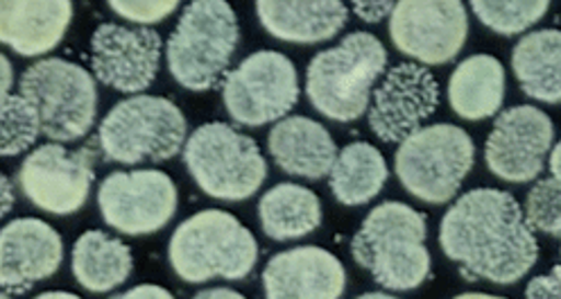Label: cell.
I'll list each match as a JSON object with an SVG mask.
<instances>
[{"mask_svg": "<svg viewBox=\"0 0 561 299\" xmlns=\"http://www.w3.org/2000/svg\"><path fill=\"white\" fill-rule=\"evenodd\" d=\"M34 299H82V297H78L73 292H64V290H48V292H42L39 297H34Z\"/></svg>", "mask_w": 561, "mask_h": 299, "instance_id": "74e56055", "label": "cell"}, {"mask_svg": "<svg viewBox=\"0 0 561 299\" xmlns=\"http://www.w3.org/2000/svg\"><path fill=\"white\" fill-rule=\"evenodd\" d=\"M161 61V37L152 27L102 23L91 37L93 76L121 93L146 91Z\"/></svg>", "mask_w": 561, "mask_h": 299, "instance_id": "2e32d148", "label": "cell"}, {"mask_svg": "<svg viewBox=\"0 0 561 299\" xmlns=\"http://www.w3.org/2000/svg\"><path fill=\"white\" fill-rule=\"evenodd\" d=\"M227 114L244 127L284 120L299 100V76L293 59L276 50L244 57L222 82Z\"/></svg>", "mask_w": 561, "mask_h": 299, "instance_id": "30bf717a", "label": "cell"}, {"mask_svg": "<svg viewBox=\"0 0 561 299\" xmlns=\"http://www.w3.org/2000/svg\"><path fill=\"white\" fill-rule=\"evenodd\" d=\"M554 268H557V273H559V275H561V248H559V263H557V265H554Z\"/></svg>", "mask_w": 561, "mask_h": 299, "instance_id": "60d3db41", "label": "cell"}, {"mask_svg": "<svg viewBox=\"0 0 561 299\" xmlns=\"http://www.w3.org/2000/svg\"><path fill=\"white\" fill-rule=\"evenodd\" d=\"M505 97V69L491 55H471L448 78V105L465 120L499 114Z\"/></svg>", "mask_w": 561, "mask_h": 299, "instance_id": "7402d4cb", "label": "cell"}, {"mask_svg": "<svg viewBox=\"0 0 561 299\" xmlns=\"http://www.w3.org/2000/svg\"><path fill=\"white\" fill-rule=\"evenodd\" d=\"M476 163L473 139L458 125L419 127L401 141L394 171L403 188L421 203L444 205L460 191Z\"/></svg>", "mask_w": 561, "mask_h": 299, "instance_id": "ba28073f", "label": "cell"}, {"mask_svg": "<svg viewBox=\"0 0 561 299\" xmlns=\"http://www.w3.org/2000/svg\"><path fill=\"white\" fill-rule=\"evenodd\" d=\"M168 258L174 275L186 284L210 279L240 281L256 268L259 243L236 216L206 209L174 229Z\"/></svg>", "mask_w": 561, "mask_h": 299, "instance_id": "277c9868", "label": "cell"}, {"mask_svg": "<svg viewBox=\"0 0 561 299\" xmlns=\"http://www.w3.org/2000/svg\"><path fill=\"white\" fill-rule=\"evenodd\" d=\"M64 258L59 231L39 218H16L0 231V286L25 295L53 277Z\"/></svg>", "mask_w": 561, "mask_h": 299, "instance_id": "e0dca14e", "label": "cell"}, {"mask_svg": "<svg viewBox=\"0 0 561 299\" xmlns=\"http://www.w3.org/2000/svg\"><path fill=\"white\" fill-rule=\"evenodd\" d=\"M178 8V0H170V3H123V0H112L110 3V10H114L118 16L144 27L168 19Z\"/></svg>", "mask_w": 561, "mask_h": 299, "instance_id": "f546056e", "label": "cell"}, {"mask_svg": "<svg viewBox=\"0 0 561 299\" xmlns=\"http://www.w3.org/2000/svg\"><path fill=\"white\" fill-rule=\"evenodd\" d=\"M102 220L127 237H148L163 229L178 211V186L170 175L144 171H116L98 188Z\"/></svg>", "mask_w": 561, "mask_h": 299, "instance_id": "7c38bea8", "label": "cell"}, {"mask_svg": "<svg viewBox=\"0 0 561 299\" xmlns=\"http://www.w3.org/2000/svg\"><path fill=\"white\" fill-rule=\"evenodd\" d=\"M42 129V118L21 93L3 97L0 105V152L3 157H16L37 143Z\"/></svg>", "mask_w": 561, "mask_h": 299, "instance_id": "4316f807", "label": "cell"}, {"mask_svg": "<svg viewBox=\"0 0 561 299\" xmlns=\"http://www.w3.org/2000/svg\"><path fill=\"white\" fill-rule=\"evenodd\" d=\"M473 14L482 25L499 32V35H518L537 25L550 10V3L535 0V3H494V0H473Z\"/></svg>", "mask_w": 561, "mask_h": 299, "instance_id": "83f0119b", "label": "cell"}, {"mask_svg": "<svg viewBox=\"0 0 561 299\" xmlns=\"http://www.w3.org/2000/svg\"><path fill=\"white\" fill-rule=\"evenodd\" d=\"M267 150L280 171L312 182L331 173L340 152L331 131L306 116L278 120L267 135Z\"/></svg>", "mask_w": 561, "mask_h": 299, "instance_id": "d6986e66", "label": "cell"}, {"mask_svg": "<svg viewBox=\"0 0 561 299\" xmlns=\"http://www.w3.org/2000/svg\"><path fill=\"white\" fill-rule=\"evenodd\" d=\"M525 299H561V275L557 268L535 277L525 288Z\"/></svg>", "mask_w": 561, "mask_h": 299, "instance_id": "4dcf8cb0", "label": "cell"}, {"mask_svg": "<svg viewBox=\"0 0 561 299\" xmlns=\"http://www.w3.org/2000/svg\"><path fill=\"white\" fill-rule=\"evenodd\" d=\"M3 216H8L10 211H12V205H14V188H12V182H10V177L8 175H3Z\"/></svg>", "mask_w": 561, "mask_h": 299, "instance_id": "8d00e7d4", "label": "cell"}, {"mask_svg": "<svg viewBox=\"0 0 561 299\" xmlns=\"http://www.w3.org/2000/svg\"><path fill=\"white\" fill-rule=\"evenodd\" d=\"M110 299H174L170 290L161 288V286H154V284H140V286H134L125 292H118Z\"/></svg>", "mask_w": 561, "mask_h": 299, "instance_id": "d6a6232c", "label": "cell"}, {"mask_svg": "<svg viewBox=\"0 0 561 299\" xmlns=\"http://www.w3.org/2000/svg\"><path fill=\"white\" fill-rule=\"evenodd\" d=\"M439 107V84L435 76L416 61L392 66L378 82L367 120L382 143L405 141Z\"/></svg>", "mask_w": 561, "mask_h": 299, "instance_id": "5bb4252c", "label": "cell"}, {"mask_svg": "<svg viewBox=\"0 0 561 299\" xmlns=\"http://www.w3.org/2000/svg\"><path fill=\"white\" fill-rule=\"evenodd\" d=\"M70 19H73V5L68 0H53V3L3 0L0 3V42L21 57H39L64 39Z\"/></svg>", "mask_w": 561, "mask_h": 299, "instance_id": "ffe728a7", "label": "cell"}, {"mask_svg": "<svg viewBox=\"0 0 561 299\" xmlns=\"http://www.w3.org/2000/svg\"><path fill=\"white\" fill-rule=\"evenodd\" d=\"M259 220L272 241H297L322 225L320 197L299 184H276L259 203Z\"/></svg>", "mask_w": 561, "mask_h": 299, "instance_id": "d4e9b609", "label": "cell"}, {"mask_svg": "<svg viewBox=\"0 0 561 299\" xmlns=\"http://www.w3.org/2000/svg\"><path fill=\"white\" fill-rule=\"evenodd\" d=\"M95 143L78 150H68L64 143H46L23 159L16 182L37 209L68 216L87 205L95 180Z\"/></svg>", "mask_w": 561, "mask_h": 299, "instance_id": "8fae6325", "label": "cell"}, {"mask_svg": "<svg viewBox=\"0 0 561 299\" xmlns=\"http://www.w3.org/2000/svg\"><path fill=\"white\" fill-rule=\"evenodd\" d=\"M256 14L272 37L290 44L329 42L348 21L346 5L337 0H324V3L259 0Z\"/></svg>", "mask_w": 561, "mask_h": 299, "instance_id": "44dd1931", "label": "cell"}, {"mask_svg": "<svg viewBox=\"0 0 561 299\" xmlns=\"http://www.w3.org/2000/svg\"><path fill=\"white\" fill-rule=\"evenodd\" d=\"M19 93L37 110L44 137L73 143L89 135L98 114L95 80L80 64L48 57L21 76Z\"/></svg>", "mask_w": 561, "mask_h": 299, "instance_id": "9c48e42d", "label": "cell"}, {"mask_svg": "<svg viewBox=\"0 0 561 299\" xmlns=\"http://www.w3.org/2000/svg\"><path fill=\"white\" fill-rule=\"evenodd\" d=\"M0 299H12V295H8V292H3V297H0Z\"/></svg>", "mask_w": 561, "mask_h": 299, "instance_id": "b9f144b4", "label": "cell"}, {"mask_svg": "<svg viewBox=\"0 0 561 299\" xmlns=\"http://www.w3.org/2000/svg\"><path fill=\"white\" fill-rule=\"evenodd\" d=\"M184 163L195 184L222 203L252 197L267 177L259 143L229 123H204L186 141Z\"/></svg>", "mask_w": 561, "mask_h": 299, "instance_id": "52a82bcc", "label": "cell"}, {"mask_svg": "<svg viewBox=\"0 0 561 299\" xmlns=\"http://www.w3.org/2000/svg\"><path fill=\"white\" fill-rule=\"evenodd\" d=\"M388 69V50L371 32H351L337 46L312 57L306 71L310 105L335 123L369 112L371 95Z\"/></svg>", "mask_w": 561, "mask_h": 299, "instance_id": "3957f363", "label": "cell"}, {"mask_svg": "<svg viewBox=\"0 0 561 299\" xmlns=\"http://www.w3.org/2000/svg\"><path fill=\"white\" fill-rule=\"evenodd\" d=\"M550 173L557 182H561V141L550 150Z\"/></svg>", "mask_w": 561, "mask_h": 299, "instance_id": "d590c367", "label": "cell"}, {"mask_svg": "<svg viewBox=\"0 0 561 299\" xmlns=\"http://www.w3.org/2000/svg\"><path fill=\"white\" fill-rule=\"evenodd\" d=\"M186 116L172 100L159 95L121 100L98 129L102 154L125 165L168 161L186 148Z\"/></svg>", "mask_w": 561, "mask_h": 299, "instance_id": "8992f818", "label": "cell"}, {"mask_svg": "<svg viewBox=\"0 0 561 299\" xmlns=\"http://www.w3.org/2000/svg\"><path fill=\"white\" fill-rule=\"evenodd\" d=\"M525 220L541 234L561 239V182L539 180L525 197Z\"/></svg>", "mask_w": 561, "mask_h": 299, "instance_id": "f1b7e54d", "label": "cell"}, {"mask_svg": "<svg viewBox=\"0 0 561 299\" xmlns=\"http://www.w3.org/2000/svg\"><path fill=\"white\" fill-rule=\"evenodd\" d=\"M469 35V16L462 3H421L403 0L390 16L394 46L414 61L442 66L460 55Z\"/></svg>", "mask_w": 561, "mask_h": 299, "instance_id": "9a60e30c", "label": "cell"}, {"mask_svg": "<svg viewBox=\"0 0 561 299\" xmlns=\"http://www.w3.org/2000/svg\"><path fill=\"white\" fill-rule=\"evenodd\" d=\"M394 5L397 3H388V0H382V3H378V0H356L354 12L365 23H380L382 19L392 16Z\"/></svg>", "mask_w": 561, "mask_h": 299, "instance_id": "1f68e13d", "label": "cell"}, {"mask_svg": "<svg viewBox=\"0 0 561 299\" xmlns=\"http://www.w3.org/2000/svg\"><path fill=\"white\" fill-rule=\"evenodd\" d=\"M554 139V125L546 112L516 105L499 114L484 143V163L499 180L525 184L539 177Z\"/></svg>", "mask_w": 561, "mask_h": 299, "instance_id": "4fadbf2b", "label": "cell"}, {"mask_svg": "<svg viewBox=\"0 0 561 299\" xmlns=\"http://www.w3.org/2000/svg\"><path fill=\"white\" fill-rule=\"evenodd\" d=\"M512 71L520 91L546 105L561 103V30L525 35L512 50Z\"/></svg>", "mask_w": 561, "mask_h": 299, "instance_id": "603a6c76", "label": "cell"}, {"mask_svg": "<svg viewBox=\"0 0 561 299\" xmlns=\"http://www.w3.org/2000/svg\"><path fill=\"white\" fill-rule=\"evenodd\" d=\"M453 299H507V297H499V295H489V292H462Z\"/></svg>", "mask_w": 561, "mask_h": 299, "instance_id": "f35d334b", "label": "cell"}, {"mask_svg": "<svg viewBox=\"0 0 561 299\" xmlns=\"http://www.w3.org/2000/svg\"><path fill=\"white\" fill-rule=\"evenodd\" d=\"M439 245L469 281L510 286L539 258L535 229L516 197L501 188L465 193L442 218Z\"/></svg>", "mask_w": 561, "mask_h": 299, "instance_id": "6da1fadb", "label": "cell"}, {"mask_svg": "<svg viewBox=\"0 0 561 299\" xmlns=\"http://www.w3.org/2000/svg\"><path fill=\"white\" fill-rule=\"evenodd\" d=\"M265 299H340L346 271L329 250L304 245L274 254L263 271Z\"/></svg>", "mask_w": 561, "mask_h": 299, "instance_id": "ac0fdd59", "label": "cell"}, {"mask_svg": "<svg viewBox=\"0 0 561 299\" xmlns=\"http://www.w3.org/2000/svg\"><path fill=\"white\" fill-rule=\"evenodd\" d=\"M388 175L385 157L371 143L356 141L337 152L329 173V186L340 205L363 207L382 191Z\"/></svg>", "mask_w": 561, "mask_h": 299, "instance_id": "484cf974", "label": "cell"}, {"mask_svg": "<svg viewBox=\"0 0 561 299\" xmlns=\"http://www.w3.org/2000/svg\"><path fill=\"white\" fill-rule=\"evenodd\" d=\"M240 42L238 16L225 0H195L168 39L165 59L174 82L188 91L216 89Z\"/></svg>", "mask_w": 561, "mask_h": 299, "instance_id": "5b68a950", "label": "cell"}, {"mask_svg": "<svg viewBox=\"0 0 561 299\" xmlns=\"http://www.w3.org/2000/svg\"><path fill=\"white\" fill-rule=\"evenodd\" d=\"M428 220L405 203H382L369 211L351 241V256L371 279L397 292L414 290L431 275Z\"/></svg>", "mask_w": 561, "mask_h": 299, "instance_id": "7a4b0ae2", "label": "cell"}, {"mask_svg": "<svg viewBox=\"0 0 561 299\" xmlns=\"http://www.w3.org/2000/svg\"><path fill=\"white\" fill-rule=\"evenodd\" d=\"M193 299H248V297L231 288H206V290H199Z\"/></svg>", "mask_w": 561, "mask_h": 299, "instance_id": "836d02e7", "label": "cell"}, {"mask_svg": "<svg viewBox=\"0 0 561 299\" xmlns=\"http://www.w3.org/2000/svg\"><path fill=\"white\" fill-rule=\"evenodd\" d=\"M0 66H3V97H8V95H12L14 80H12V64L5 55L0 57Z\"/></svg>", "mask_w": 561, "mask_h": 299, "instance_id": "e575fe53", "label": "cell"}, {"mask_svg": "<svg viewBox=\"0 0 561 299\" xmlns=\"http://www.w3.org/2000/svg\"><path fill=\"white\" fill-rule=\"evenodd\" d=\"M356 299H399V297H392V295H385V292H365Z\"/></svg>", "mask_w": 561, "mask_h": 299, "instance_id": "ab89813d", "label": "cell"}, {"mask_svg": "<svg viewBox=\"0 0 561 299\" xmlns=\"http://www.w3.org/2000/svg\"><path fill=\"white\" fill-rule=\"evenodd\" d=\"M70 271L89 292H110L123 286L134 271V254L121 239L102 229H89L76 241Z\"/></svg>", "mask_w": 561, "mask_h": 299, "instance_id": "cb8c5ba5", "label": "cell"}]
</instances>
